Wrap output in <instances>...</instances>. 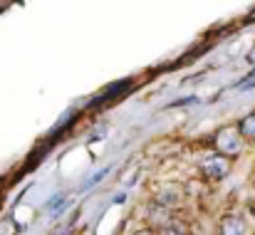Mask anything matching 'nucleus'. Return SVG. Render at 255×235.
Segmentation results:
<instances>
[{
  "instance_id": "obj_3",
  "label": "nucleus",
  "mask_w": 255,
  "mask_h": 235,
  "mask_svg": "<svg viewBox=\"0 0 255 235\" xmlns=\"http://www.w3.org/2000/svg\"><path fill=\"white\" fill-rule=\"evenodd\" d=\"M131 84H134V79H131V77L122 79V82H114L109 89H104V92H99L94 99H89V102H87V109H94L97 104H107V102L117 99V97H119V94H124V92H127Z\"/></svg>"
},
{
  "instance_id": "obj_11",
  "label": "nucleus",
  "mask_w": 255,
  "mask_h": 235,
  "mask_svg": "<svg viewBox=\"0 0 255 235\" xmlns=\"http://www.w3.org/2000/svg\"><path fill=\"white\" fill-rule=\"evenodd\" d=\"M196 102H198L196 97H186V99H181V102H173L171 107H183V104H196Z\"/></svg>"
},
{
  "instance_id": "obj_2",
  "label": "nucleus",
  "mask_w": 255,
  "mask_h": 235,
  "mask_svg": "<svg viewBox=\"0 0 255 235\" xmlns=\"http://www.w3.org/2000/svg\"><path fill=\"white\" fill-rule=\"evenodd\" d=\"M198 171H201V176L208 178V181H223V178L231 173V158H226L213 151V154L201 158Z\"/></svg>"
},
{
  "instance_id": "obj_12",
  "label": "nucleus",
  "mask_w": 255,
  "mask_h": 235,
  "mask_svg": "<svg viewBox=\"0 0 255 235\" xmlns=\"http://www.w3.org/2000/svg\"><path fill=\"white\" fill-rule=\"evenodd\" d=\"M131 235H159L154 228H141V231H136V233H131Z\"/></svg>"
},
{
  "instance_id": "obj_10",
  "label": "nucleus",
  "mask_w": 255,
  "mask_h": 235,
  "mask_svg": "<svg viewBox=\"0 0 255 235\" xmlns=\"http://www.w3.org/2000/svg\"><path fill=\"white\" fill-rule=\"evenodd\" d=\"M109 171H112L109 166H104V168H99V171H97V173H94V176H92V178L87 181L85 186H82V188H85V191H87V188H92V186H94V183H99V181H102V178H104V176H107Z\"/></svg>"
},
{
  "instance_id": "obj_7",
  "label": "nucleus",
  "mask_w": 255,
  "mask_h": 235,
  "mask_svg": "<svg viewBox=\"0 0 255 235\" xmlns=\"http://www.w3.org/2000/svg\"><path fill=\"white\" fill-rule=\"evenodd\" d=\"M236 126H238V131H241V136H243L246 141H255V112L246 114Z\"/></svg>"
},
{
  "instance_id": "obj_4",
  "label": "nucleus",
  "mask_w": 255,
  "mask_h": 235,
  "mask_svg": "<svg viewBox=\"0 0 255 235\" xmlns=\"http://www.w3.org/2000/svg\"><path fill=\"white\" fill-rule=\"evenodd\" d=\"M146 221H149V228H154V231L159 233V231L169 228L171 223H173V216H171L169 208H161V206L151 203L149 211H146Z\"/></svg>"
},
{
  "instance_id": "obj_5",
  "label": "nucleus",
  "mask_w": 255,
  "mask_h": 235,
  "mask_svg": "<svg viewBox=\"0 0 255 235\" xmlns=\"http://www.w3.org/2000/svg\"><path fill=\"white\" fill-rule=\"evenodd\" d=\"M181 198H183V193L176 188V186H161L159 188V193H156V198H154V203L156 206H161V208H178L181 206Z\"/></svg>"
},
{
  "instance_id": "obj_9",
  "label": "nucleus",
  "mask_w": 255,
  "mask_h": 235,
  "mask_svg": "<svg viewBox=\"0 0 255 235\" xmlns=\"http://www.w3.org/2000/svg\"><path fill=\"white\" fill-rule=\"evenodd\" d=\"M159 235H188L186 233V226H181L178 221H173L169 228H164V231H159Z\"/></svg>"
},
{
  "instance_id": "obj_13",
  "label": "nucleus",
  "mask_w": 255,
  "mask_h": 235,
  "mask_svg": "<svg viewBox=\"0 0 255 235\" xmlns=\"http://www.w3.org/2000/svg\"><path fill=\"white\" fill-rule=\"evenodd\" d=\"M251 62H255V52H253V55H251Z\"/></svg>"
},
{
  "instance_id": "obj_8",
  "label": "nucleus",
  "mask_w": 255,
  "mask_h": 235,
  "mask_svg": "<svg viewBox=\"0 0 255 235\" xmlns=\"http://www.w3.org/2000/svg\"><path fill=\"white\" fill-rule=\"evenodd\" d=\"M238 89H241V92H248V89H255V67L251 70V72H248V75H246V77L241 79V82H238Z\"/></svg>"
},
{
  "instance_id": "obj_1",
  "label": "nucleus",
  "mask_w": 255,
  "mask_h": 235,
  "mask_svg": "<svg viewBox=\"0 0 255 235\" xmlns=\"http://www.w3.org/2000/svg\"><path fill=\"white\" fill-rule=\"evenodd\" d=\"M211 144H213L216 154H221V156H226V158H236L243 151L246 139L241 136L238 126H221V129L213 134V141H211Z\"/></svg>"
},
{
  "instance_id": "obj_6",
  "label": "nucleus",
  "mask_w": 255,
  "mask_h": 235,
  "mask_svg": "<svg viewBox=\"0 0 255 235\" xmlns=\"http://www.w3.org/2000/svg\"><path fill=\"white\" fill-rule=\"evenodd\" d=\"M221 235H248V223L241 216H223L221 218Z\"/></svg>"
}]
</instances>
